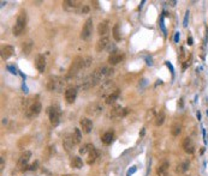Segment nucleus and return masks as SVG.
<instances>
[{"instance_id": "obj_1", "label": "nucleus", "mask_w": 208, "mask_h": 176, "mask_svg": "<svg viewBox=\"0 0 208 176\" xmlns=\"http://www.w3.org/2000/svg\"><path fill=\"white\" fill-rule=\"evenodd\" d=\"M92 64V58L87 56V58H82V56H77L73 62L71 64L69 69V73H68V78H72L76 77L78 73H81L82 70L87 69L89 65Z\"/></svg>"}, {"instance_id": "obj_2", "label": "nucleus", "mask_w": 208, "mask_h": 176, "mask_svg": "<svg viewBox=\"0 0 208 176\" xmlns=\"http://www.w3.org/2000/svg\"><path fill=\"white\" fill-rule=\"evenodd\" d=\"M66 79L58 77V75H51L47 79V89L51 92H55V94H60L63 92V90L66 86Z\"/></svg>"}, {"instance_id": "obj_3", "label": "nucleus", "mask_w": 208, "mask_h": 176, "mask_svg": "<svg viewBox=\"0 0 208 176\" xmlns=\"http://www.w3.org/2000/svg\"><path fill=\"white\" fill-rule=\"evenodd\" d=\"M112 74H113V69L112 67H108V66L98 67L96 70L90 74L92 75V79H93V83H94V86L98 85V84L104 83L105 80H107V78L111 77Z\"/></svg>"}, {"instance_id": "obj_4", "label": "nucleus", "mask_w": 208, "mask_h": 176, "mask_svg": "<svg viewBox=\"0 0 208 176\" xmlns=\"http://www.w3.org/2000/svg\"><path fill=\"white\" fill-rule=\"evenodd\" d=\"M79 153L82 156H86L87 158V163L88 164H93L95 162V159L98 158V151L94 147L93 144H86L79 149Z\"/></svg>"}, {"instance_id": "obj_5", "label": "nucleus", "mask_w": 208, "mask_h": 176, "mask_svg": "<svg viewBox=\"0 0 208 176\" xmlns=\"http://www.w3.org/2000/svg\"><path fill=\"white\" fill-rule=\"evenodd\" d=\"M27 27V13L25 11H21L18 13V17H17V21H16V24L12 29V33L15 36H19L25 29Z\"/></svg>"}, {"instance_id": "obj_6", "label": "nucleus", "mask_w": 208, "mask_h": 176, "mask_svg": "<svg viewBox=\"0 0 208 176\" xmlns=\"http://www.w3.org/2000/svg\"><path fill=\"white\" fill-rule=\"evenodd\" d=\"M116 89H117V88H116L114 82L107 79V80H105L104 83L100 84L99 90H98V96H99V97H105V98H106V97L109 96Z\"/></svg>"}, {"instance_id": "obj_7", "label": "nucleus", "mask_w": 208, "mask_h": 176, "mask_svg": "<svg viewBox=\"0 0 208 176\" xmlns=\"http://www.w3.org/2000/svg\"><path fill=\"white\" fill-rule=\"evenodd\" d=\"M60 108L59 106L54 104V106H51L48 108V116H49V121H51V125L53 127H57L59 123H60Z\"/></svg>"}, {"instance_id": "obj_8", "label": "nucleus", "mask_w": 208, "mask_h": 176, "mask_svg": "<svg viewBox=\"0 0 208 176\" xmlns=\"http://www.w3.org/2000/svg\"><path fill=\"white\" fill-rule=\"evenodd\" d=\"M63 7L68 12H77L81 13V10L83 7V4L77 0H65L63 1Z\"/></svg>"}, {"instance_id": "obj_9", "label": "nucleus", "mask_w": 208, "mask_h": 176, "mask_svg": "<svg viewBox=\"0 0 208 176\" xmlns=\"http://www.w3.org/2000/svg\"><path fill=\"white\" fill-rule=\"evenodd\" d=\"M41 109H42L41 102H40V101H33V102H30V104H29L28 108H27L25 115H27V117L33 119V117L37 116V115L41 113Z\"/></svg>"}, {"instance_id": "obj_10", "label": "nucleus", "mask_w": 208, "mask_h": 176, "mask_svg": "<svg viewBox=\"0 0 208 176\" xmlns=\"http://www.w3.org/2000/svg\"><path fill=\"white\" fill-rule=\"evenodd\" d=\"M92 34H93V19L89 17L84 22V25H83V29H82V33H81V38L84 40V41H88L90 38Z\"/></svg>"}, {"instance_id": "obj_11", "label": "nucleus", "mask_w": 208, "mask_h": 176, "mask_svg": "<svg viewBox=\"0 0 208 176\" xmlns=\"http://www.w3.org/2000/svg\"><path fill=\"white\" fill-rule=\"evenodd\" d=\"M104 110V106L100 104L99 102H94V103H90L88 104V107L86 108V113L89 115V116H99Z\"/></svg>"}, {"instance_id": "obj_12", "label": "nucleus", "mask_w": 208, "mask_h": 176, "mask_svg": "<svg viewBox=\"0 0 208 176\" xmlns=\"http://www.w3.org/2000/svg\"><path fill=\"white\" fill-rule=\"evenodd\" d=\"M130 111L129 108H123L122 106L117 104L112 108V110L109 111V117L111 119H117V117H124Z\"/></svg>"}, {"instance_id": "obj_13", "label": "nucleus", "mask_w": 208, "mask_h": 176, "mask_svg": "<svg viewBox=\"0 0 208 176\" xmlns=\"http://www.w3.org/2000/svg\"><path fill=\"white\" fill-rule=\"evenodd\" d=\"M123 60H124V53L120 50H114L113 53L109 54V56L107 59L109 65H117V64L122 62Z\"/></svg>"}, {"instance_id": "obj_14", "label": "nucleus", "mask_w": 208, "mask_h": 176, "mask_svg": "<svg viewBox=\"0 0 208 176\" xmlns=\"http://www.w3.org/2000/svg\"><path fill=\"white\" fill-rule=\"evenodd\" d=\"M30 158H32V152H30V151H24V152L21 155L19 159H18V163H17L18 168H21V169L24 170L25 167H27V164L29 163Z\"/></svg>"}, {"instance_id": "obj_15", "label": "nucleus", "mask_w": 208, "mask_h": 176, "mask_svg": "<svg viewBox=\"0 0 208 176\" xmlns=\"http://www.w3.org/2000/svg\"><path fill=\"white\" fill-rule=\"evenodd\" d=\"M79 125L82 127V131L84 133H90L92 130H93V121L88 117H82L79 120Z\"/></svg>"}, {"instance_id": "obj_16", "label": "nucleus", "mask_w": 208, "mask_h": 176, "mask_svg": "<svg viewBox=\"0 0 208 176\" xmlns=\"http://www.w3.org/2000/svg\"><path fill=\"white\" fill-rule=\"evenodd\" d=\"M77 97V88H68L65 90V100L68 103H73Z\"/></svg>"}, {"instance_id": "obj_17", "label": "nucleus", "mask_w": 208, "mask_h": 176, "mask_svg": "<svg viewBox=\"0 0 208 176\" xmlns=\"http://www.w3.org/2000/svg\"><path fill=\"white\" fill-rule=\"evenodd\" d=\"M182 145H183V149H184V151L186 153L193 155L195 152V144H194V141L191 140V138H184Z\"/></svg>"}, {"instance_id": "obj_18", "label": "nucleus", "mask_w": 208, "mask_h": 176, "mask_svg": "<svg viewBox=\"0 0 208 176\" xmlns=\"http://www.w3.org/2000/svg\"><path fill=\"white\" fill-rule=\"evenodd\" d=\"M35 66H36V69H37V71H39L40 73H43V71L46 69V58H45L42 54H39V55L36 56Z\"/></svg>"}, {"instance_id": "obj_19", "label": "nucleus", "mask_w": 208, "mask_h": 176, "mask_svg": "<svg viewBox=\"0 0 208 176\" xmlns=\"http://www.w3.org/2000/svg\"><path fill=\"white\" fill-rule=\"evenodd\" d=\"M108 44H109L108 37H107V36H104V37H101V38L96 42L95 49H96V52H101V50H104V49H106V48L108 47Z\"/></svg>"}, {"instance_id": "obj_20", "label": "nucleus", "mask_w": 208, "mask_h": 176, "mask_svg": "<svg viewBox=\"0 0 208 176\" xmlns=\"http://www.w3.org/2000/svg\"><path fill=\"white\" fill-rule=\"evenodd\" d=\"M15 53V49L12 46H4L1 48V58L2 60H7L8 58L12 56V54Z\"/></svg>"}, {"instance_id": "obj_21", "label": "nucleus", "mask_w": 208, "mask_h": 176, "mask_svg": "<svg viewBox=\"0 0 208 176\" xmlns=\"http://www.w3.org/2000/svg\"><path fill=\"white\" fill-rule=\"evenodd\" d=\"M189 167H190V162H189L188 159H184V161H182V162L177 165L176 173H177V174H184L185 171H188Z\"/></svg>"}, {"instance_id": "obj_22", "label": "nucleus", "mask_w": 208, "mask_h": 176, "mask_svg": "<svg viewBox=\"0 0 208 176\" xmlns=\"http://www.w3.org/2000/svg\"><path fill=\"white\" fill-rule=\"evenodd\" d=\"M169 167H170L169 162H167V161H164V162L158 167V169H156V174H158V176H167Z\"/></svg>"}, {"instance_id": "obj_23", "label": "nucleus", "mask_w": 208, "mask_h": 176, "mask_svg": "<svg viewBox=\"0 0 208 176\" xmlns=\"http://www.w3.org/2000/svg\"><path fill=\"white\" fill-rule=\"evenodd\" d=\"M107 33H108V21H102L98 25V34L101 37H104Z\"/></svg>"}, {"instance_id": "obj_24", "label": "nucleus", "mask_w": 208, "mask_h": 176, "mask_svg": "<svg viewBox=\"0 0 208 176\" xmlns=\"http://www.w3.org/2000/svg\"><path fill=\"white\" fill-rule=\"evenodd\" d=\"M119 94H120V90H119V89H116L109 96H107V97L105 98V100H106L105 103H106V104H112V103H114V102L117 101V98L119 97Z\"/></svg>"}, {"instance_id": "obj_25", "label": "nucleus", "mask_w": 208, "mask_h": 176, "mask_svg": "<svg viewBox=\"0 0 208 176\" xmlns=\"http://www.w3.org/2000/svg\"><path fill=\"white\" fill-rule=\"evenodd\" d=\"M165 111L164 110H159V113L155 114V117H154V122H155V126H161L165 121Z\"/></svg>"}, {"instance_id": "obj_26", "label": "nucleus", "mask_w": 208, "mask_h": 176, "mask_svg": "<svg viewBox=\"0 0 208 176\" xmlns=\"http://www.w3.org/2000/svg\"><path fill=\"white\" fill-rule=\"evenodd\" d=\"M71 167L75 168V169H81V168H83V161H82V158L78 157V156H73V157L71 158Z\"/></svg>"}, {"instance_id": "obj_27", "label": "nucleus", "mask_w": 208, "mask_h": 176, "mask_svg": "<svg viewBox=\"0 0 208 176\" xmlns=\"http://www.w3.org/2000/svg\"><path fill=\"white\" fill-rule=\"evenodd\" d=\"M32 48H33V41L32 40H28V41L23 42V44H22V52H23V54L28 55L32 52Z\"/></svg>"}, {"instance_id": "obj_28", "label": "nucleus", "mask_w": 208, "mask_h": 176, "mask_svg": "<svg viewBox=\"0 0 208 176\" xmlns=\"http://www.w3.org/2000/svg\"><path fill=\"white\" fill-rule=\"evenodd\" d=\"M113 138H114L113 132L112 131H108V132H106L104 136L101 137V140H102V142H104L105 145H109L113 141Z\"/></svg>"}, {"instance_id": "obj_29", "label": "nucleus", "mask_w": 208, "mask_h": 176, "mask_svg": "<svg viewBox=\"0 0 208 176\" xmlns=\"http://www.w3.org/2000/svg\"><path fill=\"white\" fill-rule=\"evenodd\" d=\"M71 137H72V140L75 142V145H78L82 140V134H81V131L78 128L73 130V133H71Z\"/></svg>"}, {"instance_id": "obj_30", "label": "nucleus", "mask_w": 208, "mask_h": 176, "mask_svg": "<svg viewBox=\"0 0 208 176\" xmlns=\"http://www.w3.org/2000/svg\"><path fill=\"white\" fill-rule=\"evenodd\" d=\"M64 146H65L66 151H70V150L75 146V142H73V140H72L71 134H68V136L65 137V139H64Z\"/></svg>"}, {"instance_id": "obj_31", "label": "nucleus", "mask_w": 208, "mask_h": 176, "mask_svg": "<svg viewBox=\"0 0 208 176\" xmlns=\"http://www.w3.org/2000/svg\"><path fill=\"white\" fill-rule=\"evenodd\" d=\"M180 132H182V125L178 123V122H176L173 126H172L171 133H172V136H174V137H178L180 134Z\"/></svg>"}, {"instance_id": "obj_32", "label": "nucleus", "mask_w": 208, "mask_h": 176, "mask_svg": "<svg viewBox=\"0 0 208 176\" xmlns=\"http://www.w3.org/2000/svg\"><path fill=\"white\" fill-rule=\"evenodd\" d=\"M113 37L116 41H120V38H122L120 33H119V24H116L113 28Z\"/></svg>"}, {"instance_id": "obj_33", "label": "nucleus", "mask_w": 208, "mask_h": 176, "mask_svg": "<svg viewBox=\"0 0 208 176\" xmlns=\"http://www.w3.org/2000/svg\"><path fill=\"white\" fill-rule=\"evenodd\" d=\"M188 19H189V12L185 13V18H184V22H183V25H184V27L188 25Z\"/></svg>"}, {"instance_id": "obj_34", "label": "nucleus", "mask_w": 208, "mask_h": 176, "mask_svg": "<svg viewBox=\"0 0 208 176\" xmlns=\"http://www.w3.org/2000/svg\"><path fill=\"white\" fill-rule=\"evenodd\" d=\"M136 169H137V168H136V167H133V168H131V169H130V170H129V171H128V174H126V176H130V175H133V174H134V173H135V171H136Z\"/></svg>"}, {"instance_id": "obj_35", "label": "nucleus", "mask_w": 208, "mask_h": 176, "mask_svg": "<svg viewBox=\"0 0 208 176\" xmlns=\"http://www.w3.org/2000/svg\"><path fill=\"white\" fill-rule=\"evenodd\" d=\"M36 167H37V162H35L34 164H32V165L28 168V170H35V169H36Z\"/></svg>"}, {"instance_id": "obj_36", "label": "nucleus", "mask_w": 208, "mask_h": 176, "mask_svg": "<svg viewBox=\"0 0 208 176\" xmlns=\"http://www.w3.org/2000/svg\"><path fill=\"white\" fill-rule=\"evenodd\" d=\"M0 170H2L4 169V157H1V159H0Z\"/></svg>"}, {"instance_id": "obj_37", "label": "nucleus", "mask_w": 208, "mask_h": 176, "mask_svg": "<svg viewBox=\"0 0 208 176\" xmlns=\"http://www.w3.org/2000/svg\"><path fill=\"white\" fill-rule=\"evenodd\" d=\"M179 41V33H176L174 35V42H178Z\"/></svg>"}, {"instance_id": "obj_38", "label": "nucleus", "mask_w": 208, "mask_h": 176, "mask_svg": "<svg viewBox=\"0 0 208 176\" xmlns=\"http://www.w3.org/2000/svg\"><path fill=\"white\" fill-rule=\"evenodd\" d=\"M7 69L11 71V73H17V72H16V69H15V67H12V66H8Z\"/></svg>"}, {"instance_id": "obj_39", "label": "nucleus", "mask_w": 208, "mask_h": 176, "mask_svg": "<svg viewBox=\"0 0 208 176\" xmlns=\"http://www.w3.org/2000/svg\"><path fill=\"white\" fill-rule=\"evenodd\" d=\"M189 44H193V38H191V37L189 38Z\"/></svg>"}, {"instance_id": "obj_40", "label": "nucleus", "mask_w": 208, "mask_h": 176, "mask_svg": "<svg viewBox=\"0 0 208 176\" xmlns=\"http://www.w3.org/2000/svg\"><path fill=\"white\" fill-rule=\"evenodd\" d=\"M63 176H75V175H63Z\"/></svg>"}]
</instances>
